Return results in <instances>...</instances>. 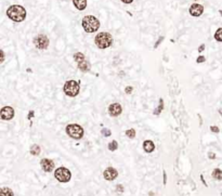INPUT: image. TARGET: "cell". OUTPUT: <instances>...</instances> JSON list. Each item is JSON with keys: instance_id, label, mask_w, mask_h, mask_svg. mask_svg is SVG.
I'll list each match as a JSON object with an SVG mask.
<instances>
[{"instance_id": "1", "label": "cell", "mask_w": 222, "mask_h": 196, "mask_svg": "<svg viewBox=\"0 0 222 196\" xmlns=\"http://www.w3.org/2000/svg\"><path fill=\"white\" fill-rule=\"evenodd\" d=\"M7 15L13 22L20 23L26 19V10L24 7L19 6V4H13V6L9 7V9L7 10Z\"/></svg>"}, {"instance_id": "2", "label": "cell", "mask_w": 222, "mask_h": 196, "mask_svg": "<svg viewBox=\"0 0 222 196\" xmlns=\"http://www.w3.org/2000/svg\"><path fill=\"white\" fill-rule=\"evenodd\" d=\"M94 42L99 49H107L113 45V36L106 32L99 33L94 38Z\"/></svg>"}, {"instance_id": "3", "label": "cell", "mask_w": 222, "mask_h": 196, "mask_svg": "<svg viewBox=\"0 0 222 196\" xmlns=\"http://www.w3.org/2000/svg\"><path fill=\"white\" fill-rule=\"evenodd\" d=\"M82 27L85 32L87 33H94L100 28V21L93 15H87L82 19Z\"/></svg>"}, {"instance_id": "4", "label": "cell", "mask_w": 222, "mask_h": 196, "mask_svg": "<svg viewBox=\"0 0 222 196\" xmlns=\"http://www.w3.org/2000/svg\"><path fill=\"white\" fill-rule=\"evenodd\" d=\"M63 91L69 98H75L79 94L80 92V85H79V81L76 80H67L64 83V87H63Z\"/></svg>"}, {"instance_id": "5", "label": "cell", "mask_w": 222, "mask_h": 196, "mask_svg": "<svg viewBox=\"0 0 222 196\" xmlns=\"http://www.w3.org/2000/svg\"><path fill=\"white\" fill-rule=\"evenodd\" d=\"M66 133L71 138L75 139V140H80L83 136V129L80 125L77 124H69L66 126Z\"/></svg>"}, {"instance_id": "6", "label": "cell", "mask_w": 222, "mask_h": 196, "mask_svg": "<svg viewBox=\"0 0 222 196\" xmlns=\"http://www.w3.org/2000/svg\"><path fill=\"white\" fill-rule=\"evenodd\" d=\"M54 177L59 182L66 183V182H69V180L72 179V172L65 167H60V168L55 169V171H54Z\"/></svg>"}, {"instance_id": "7", "label": "cell", "mask_w": 222, "mask_h": 196, "mask_svg": "<svg viewBox=\"0 0 222 196\" xmlns=\"http://www.w3.org/2000/svg\"><path fill=\"white\" fill-rule=\"evenodd\" d=\"M34 45L37 49L39 50H46L49 47V38L46 35L39 34L34 38Z\"/></svg>"}, {"instance_id": "8", "label": "cell", "mask_w": 222, "mask_h": 196, "mask_svg": "<svg viewBox=\"0 0 222 196\" xmlns=\"http://www.w3.org/2000/svg\"><path fill=\"white\" fill-rule=\"evenodd\" d=\"M0 117L3 120H11L14 117V109L11 106H3L0 111Z\"/></svg>"}, {"instance_id": "9", "label": "cell", "mask_w": 222, "mask_h": 196, "mask_svg": "<svg viewBox=\"0 0 222 196\" xmlns=\"http://www.w3.org/2000/svg\"><path fill=\"white\" fill-rule=\"evenodd\" d=\"M122 113V106L119 103H112L109 106V114L112 117H118Z\"/></svg>"}, {"instance_id": "10", "label": "cell", "mask_w": 222, "mask_h": 196, "mask_svg": "<svg viewBox=\"0 0 222 196\" xmlns=\"http://www.w3.org/2000/svg\"><path fill=\"white\" fill-rule=\"evenodd\" d=\"M103 177L107 181H113V180H115L118 177V171L115 168H113V167H109L103 172Z\"/></svg>"}, {"instance_id": "11", "label": "cell", "mask_w": 222, "mask_h": 196, "mask_svg": "<svg viewBox=\"0 0 222 196\" xmlns=\"http://www.w3.org/2000/svg\"><path fill=\"white\" fill-rule=\"evenodd\" d=\"M189 12H190V14L192 15V16H195V17L201 16L204 13V7L199 3H193L192 6L190 7Z\"/></svg>"}, {"instance_id": "12", "label": "cell", "mask_w": 222, "mask_h": 196, "mask_svg": "<svg viewBox=\"0 0 222 196\" xmlns=\"http://www.w3.org/2000/svg\"><path fill=\"white\" fill-rule=\"evenodd\" d=\"M40 166L43 171H46V172H51L54 169V163L53 160L49 159V158H42V159L40 160Z\"/></svg>"}, {"instance_id": "13", "label": "cell", "mask_w": 222, "mask_h": 196, "mask_svg": "<svg viewBox=\"0 0 222 196\" xmlns=\"http://www.w3.org/2000/svg\"><path fill=\"white\" fill-rule=\"evenodd\" d=\"M143 149L146 152V153H152V152H154V149H155V144H154L153 141H151V140L144 141Z\"/></svg>"}, {"instance_id": "14", "label": "cell", "mask_w": 222, "mask_h": 196, "mask_svg": "<svg viewBox=\"0 0 222 196\" xmlns=\"http://www.w3.org/2000/svg\"><path fill=\"white\" fill-rule=\"evenodd\" d=\"M73 3L75 8L80 11L85 10V9L87 8V0H73Z\"/></svg>"}, {"instance_id": "15", "label": "cell", "mask_w": 222, "mask_h": 196, "mask_svg": "<svg viewBox=\"0 0 222 196\" xmlns=\"http://www.w3.org/2000/svg\"><path fill=\"white\" fill-rule=\"evenodd\" d=\"M78 68L83 73H87L91 69V65L88 61H82L81 63H78Z\"/></svg>"}, {"instance_id": "16", "label": "cell", "mask_w": 222, "mask_h": 196, "mask_svg": "<svg viewBox=\"0 0 222 196\" xmlns=\"http://www.w3.org/2000/svg\"><path fill=\"white\" fill-rule=\"evenodd\" d=\"M29 152H30V154H32V155L38 156L39 154H40V152H41V149H40V146H39L38 144H33L32 146H30Z\"/></svg>"}, {"instance_id": "17", "label": "cell", "mask_w": 222, "mask_h": 196, "mask_svg": "<svg viewBox=\"0 0 222 196\" xmlns=\"http://www.w3.org/2000/svg\"><path fill=\"white\" fill-rule=\"evenodd\" d=\"M0 196H14V193L11 189L9 188H2L0 190Z\"/></svg>"}, {"instance_id": "18", "label": "cell", "mask_w": 222, "mask_h": 196, "mask_svg": "<svg viewBox=\"0 0 222 196\" xmlns=\"http://www.w3.org/2000/svg\"><path fill=\"white\" fill-rule=\"evenodd\" d=\"M212 178L216 180H219V181H221L222 180V170L221 169H215L214 171H212Z\"/></svg>"}, {"instance_id": "19", "label": "cell", "mask_w": 222, "mask_h": 196, "mask_svg": "<svg viewBox=\"0 0 222 196\" xmlns=\"http://www.w3.org/2000/svg\"><path fill=\"white\" fill-rule=\"evenodd\" d=\"M74 60L77 63H81L82 61H85V54L81 53V52H76L74 54Z\"/></svg>"}, {"instance_id": "20", "label": "cell", "mask_w": 222, "mask_h": 196, "mask_svg": "<svg viewBox=\"0 0 222 196\" xmlns=\"http://www.w3.org/2000/svg\"><path fill=\"white\" fill-rule=\"evenodd\" d=\"M162 109H164V100H162V99H159V105H158L157 109L153 112V114L154 115H159V114L162 113Z\"/></svg>"}, {"instance_id": "21", "label": "cell", "mask_w": 222, "mask_h": 196, "mask_svg": "<svg viewBox=\"0 0 222 196\" xmlns=\"http://www.w3.org/2000/svg\"><path fill=\"white\" fill-rule=\"evenodd\" d=\"M215 39L219 42H222V27L218 28L215 33Z\"/></svg>"}, {"instance_id": "22", "label": "cell", "mask_w": 222, "mask_h": 196, "mask_svg": "<svg viewBox=\"0 0 222 196\" xmlns=\"http://www.w3.org/2000/svg\"><path fill=\"white\" fill-rule=\"evenodd\" d=\"M117 149H118V143H117V141L113 140L112 142L109 143V151L114 152V151H116Z\"/></svg>"}, {"instance_id": "23", "label": "cell", "mask_w": 222, "mask_h": 196, "mask_svg": "<svg viewBox=\"0 0 222 196\" xmlns=\"http://www.w3.org/2000/svg\"><path fill=\"white\" fill-rule=\"evenodd\" d=\"M126 136H128L129 139H135V129H128V130L126 131Z\"/></svg>"}, {"instance_id": "24", "label": "cell", "mask_w": 222, "mask_h": 196, "mask_svg": "<svg viewBox=\"0 0 222 196\" xmlns=\"http://www.w3.org/2000/svg\"><path fill=\"white\" fill-rule=\"evenodd\" d=\"M101 132H102V136H111L112 134V131L109 130V128H103L102 130H101Z\"/></svg>"}, {"instance_id": "25", "label": "cell", "mask_w": 222, "mask_h": 196, "mask_svg": "<svg viewBox=\"0 0 222 196\" xmlns=\"http://www.w3.org/2000/svg\"><path fill=\"white\" fill-rule=\"evenodd\" d=\"M132 91H133V87H131V86H127L126 89H125V92H126V94L132 93Z\"/></svg>"}, {"instance_id": "26", "label": "cell", "mask_w": 222, "mask_h": 196, "mask_svg": "<svg viewBox=\"0 0 222 196\" xmlns=\"http://www.w3.org/2000/svg\"><path fill=\"white\" fill-rule=\"evenodd\" d=\"M205 61H206V58H205V56H198V58L196 59V62L197 63H204Z\"/></svg>"}, {"instance_id": "27", "label": "cell", "mask_w": 222, "mask_h": 196, "mask_svg": "<svg viewBox=\"0 0 222 196\" xmlns=\"http://www.w3.org/2000/svg\"><path fill=\"white\" fill-rule=\"evenodd\" d=\"M210 130H211V132H214V133H218V132L220 131V129L217 126H211L210 127Z\"/></svg>"}, {"instance_id": "28", "label": "cell", "mask_w": 222, "mask_h": 196, "mask_svg": "<svg viewBox=\"0 0 222 196\" xmlns=\"http://www.w3.org/2000/svg\"><path fill=\"white\" fill-rule=\"evenodd\" d=\"M116 191H117L118 193H122L124 192V186H122V184H118V185L116 186Z\"/></svg>"}, {"instance_id": "29", "label": "cell", "mask_w": 222, "mask_h": 196, "mask_svg": "<svg viewBox=\"0 0 222 196\" xmlns=\"http://www.w3.org/2000/svg\"><path fill=\"white\" fill-rule=\"evenodd\" d=\"M164 38H165V37H164V36H160V37H159V39H158V40H157V41H156V43H155V48H157V47H158V46H159V45H160V42H162V40H164Z\"/></svg>"}, {"instance_id": "30", "label": "cell", "mask_w": 222, "mask_h": 196, "mask_svg": "<svg viewBox=\"0 0 222 196\" xmlns=\"http://www.w3.org/2000/svg\"><path fill=\"white\" fill-rule=\"evenodd\" d=\"M208 157H209L210 159H215V158H216V154L210 152V153H208Z\"/></svg>"}, {"instance_id": "31", "label": "cell", "mask_w": 222, "mask_h": 196, "mask_svg": "<svg viewBox=\"0 0 222 196\" xmlns=\"http://www.w3.org/2000/svg\"><path fill=\"white\" fill-rule=\"evenodd\" d=\"M0 54H1V60H0V63H3V61H4V52L2 51H0Z\"/></svg>"}, {"instance_id": "32", "label": "cell", "mask_w": 222, "mask_h": 196, "mask_svg": "<svg viewBox=\"0 0 222 196\" xmlns=\"http://www.w3.org/2000/svg\"><path fill=\"white\" fill-rule=\"evenodd\" d=\"M204 50H205V45H204V43H203V45H201V47L198 48V52H199V53H201V52H203Z\"/></svg>"}, {"instance_id": "33", "label": "cell", "mask_w": 222, "mask_h": 196, "mask_svg": "<svg viewBox=\"0 0 222 196\" xmlns=\"http://www.w3.org/2000/svg\"><path fill=\"white\" fill-rule=\"evenodd\" d=\"M124 3H126V4H129V3H132L133 2V0H122Z\"/></svg>"}, {"instance_id": "34", "label": "cell", "mask_w": 222, "mask_h": 196, "mask_svg": "<svg viewBox=\"0 0 222 196\" xmlns=\"http://www.w3.org/2000/svg\"><path fill=\"white\" fill-rule=\"evenodd\" d=\"M33 116H34V111H30L29 112V115H28V119H32Z\"/></svg>"}, {"instance_id": "35", "label": "cell", "mask_w": 222, "mask_h": 196, "mask_svg": "<svg viewBox=\"0 0 222 196\" xmlns=\"http://www.w3.org/2000/svg\"><path fill=\"white\" fill-rule=\"evenodd\" d=\"M164 184H166V172L164 171Z\"/></svg>"}, {"instance_id": "36", "label": "cell", "mask_w": 222, "mask_h": 196, "mask_svg": "<svg viewBox=\"0 0 222 196\" xmlns=\"http://www.w3.org/2000/svg\"><path fill=\"white\" fill-rule=\"evenodd\" d=\"M219 114H220V115H221V117H222V109H219Z\"/></svg>"}, {"instance_id": "37", "label": "cell", "mask_w": 222, "mask_h": 196, "mask_svg": "<svg viewBox=\"0 0 222 196\" xmlns=\"http://www.w3.org/2000/svg\"><path fill=\"white\" fill-rule=\"evenodd\" d=\"M220 14H221V16H222V10H220Z\"/></svg>"}, {"instance_id": "38", "label": "cell", "mask_w": 222, "mask_h": 196, "mask_svg": "<svg viewBox=\"0 0 222 196\" xmlns=\"http://www.w3.org/2000/svg\"><path fill=\"white\" fill-rule=\"evenodd\" d=\"M194 1H198V0H194Z\"/></svg>"}]
</instances>
